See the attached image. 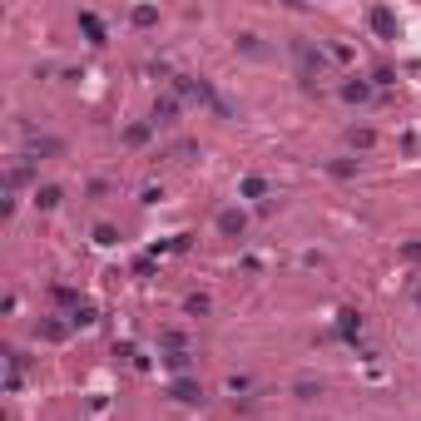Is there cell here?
Returning a JSON list of instances; mask_svg holds the SVG:
<instances>
[{
	"label": "cell",
	"instance_id": "5",
	"mask_svg": "<svg viewBox=\"0 0 421 421\" xmlns=\"http://www.w3.org/2000/svg\"><path fill=\"white\" fill-rule=\"evenodd\" d=\"M218 223H223V233H243V213H223Z\"/></svg>",
	"mask_w": 421,
	"mask_h": 421
},
{
	"label": "cell",
	"instance_id": "3",
	"mask_svg": "<svg viewBox=\"0 0 421 421\" xmlns=\"http://www.w3.org/2000/svg\"><path fill=\"white\" fill-rule=\"evenodd\" d=\"M129 20H134V25H154V20H159V10H149V5H139V10H129Z\"/></svg>",
	"mask_w": 421,
	"mask_h": 421
},
{
	"label": "cell",
	"instance_id": "1",
	"mask_svg": "<svg viewBox=\"0 0 421 421\" xmlns=\"http://www.w3.org/2000/svg\"><path fill=\"white\" fill-rule=\"evenodd\" d=\"M367 20H372V30H377L382 40H397V15H392V10H382V5H377Z\"/></svg>",
	"mask_w": 421,
	"mask_h": 421
},
{
	"label": "cell",
	"instance_id": "4",
	"mask_svg": "<svg viewBox=\"0 0 421 421\" xmlns=\"http://www.w3.org/2000/svg\"><path fill=\"white\" fill-rule=\"evenodd\" d=\"M372 85H342V100H367Z\"/></svg>",
	"mask_w": 421,
	"mask_h": 421
},
{
	"label": "cell",
	"instance_id": "2",
	"mask_svg": "<svg viewBox=\"0 0 421 421\" xmlns=\"http://www.w3.org/2000/svg\"><path fill=\"white\" fill-rule=\"evenodd\" d=\"M80 30H85L90 40H105V25H100V15H90V10L80 15Z\"/></svg>",
	"mask_w": 421,
	"mask_h": 421
}]
</instances>
